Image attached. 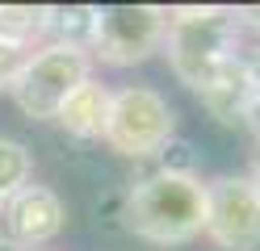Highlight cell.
I'll return each instance as SVG.
<instances>
[{
    "label": "cell",
    "instance_id": "1",
    "mask_svg": "<svg viewBox=\"0 0 260 251\" xmlns=\"http://www.w3.org/2000/svg\"><path fill=\"white\" fill-rule=\"evenodd\" d=\"M122 226L155 247H185L206 230V184L189 176H143L122 193Z\"/></svg>",
    "mask_w": 260,
    "mask_h": 251
},
{
    "label": "cell",
    "instance_id": "2",
    "mask_svg": "<svg viewBox=\"0 0 260 251\" xmlns=\"http://www.w3.org/2000/svg\"><path fill=\"white\" fill-rule=\"evenodd\" d=\"M88 80H92V55L84 46L46 42L42 50L25 55L21 71L9 84V96L25 122H55L68 96Z\"/></svg>",
    "mask_w": 260,
    "mask_h": 251
},
{
    "label": "cell",
    "instance_id": "3",
    "mask_svg": "<svg viewBox=\"0 0 260 251\" xmlns=\"http://www.w3.org/2000/svg\"><path fill=\"white\" fill-rule=\"evenodd\" d=\"M176 109L172 100L151 84H126L109 96V122H105V147L122 159H155L159 147L176 138Z\"/></svg>",
    "mask_w": 260,
    "mask_h": 251
},
{
    "label": "cell",
    "instance_id": "4",
    "mask_svg": "<svg viewBox=\"0 0 260 251\" xmlns=\"http://www.w3.org/2000/svg\"><path fill=\"white\" fill-rule=\"evenodd\" d=\"M168 38V17L164 9L151 5H101L96 9V25H92V42L88 50H96L105 63L126 67L155 55Z\"/></svg>",
    "mask_w": 260,
    "mask_h": 251
},
{
    "label": "cell",
    "instance_id": "5",
    "mask_svg": "<svg viewBox=\"0 0 260 251\" xmlns=\"http://www.w3.org/2000/svg\"><path fill=\"white\" fill-rule=\"evenodd\" d=\"M235 29L239 21L226 13H202V17H168V38L164 50L189 88H198L206 71H214L222 59H235Z\"/></svg>",
    "mask_w": 260,
    "mask_h": 251
},
{
    "label": "cell",
    "instance_id": "6",
    "mask_svg": "<svg viewBox=\"0 0 260 251\" xmlns=\"http://www.w3.org/2000/svg\"><path fill=\"white\" fill-rule=\"evenodd\" d=\"M206 239L218 251H260V193L248 176L206 184Z\"/></svg>",
    "mask_w": 260,
    "mask_h": 251
},
{
    "label": "cell",
    "instance_id": "7",
    "mask_svg": "<svg viewBox=\"0 0 260 251\" xmlns=\"http://www.w3.org/2000/svg\"><path fill=\"white\" fill-rule=\"evenodd\" d=\"M68 230V205L51 184H25L0 205V239L17 247H46Z\"/></svg>",
    "mask_w": 260,
    "mask_h": 251
},
{
    "label": "cell",
    "instance_id": "8",
    "mask_svg": "<svg viewBox=\"0 0 260 251\" xmlns=\"http://www.w3.org/2000/svg\"><path fill=\"white\" fill-rule=\"evenodd\" d=\"M109 88L105 84H80V88L68 96V105L59 109L55 122L63 126V134H72L76 142H101L105 138V122H109Z\"/></svg>",
    "mask_w": 260,
    "mask_h": 251
},
{
    "label": "cell",
    "instance_id": "9",
    "mask_svg": "<svg viewBox=\"0 0 260 251\" xmlns=\"http://www.w3.org/2000/svg\"><path fill=\"white\" fill-rule=\"evenodd\" d=\"M92 25H96V9H88V5L46 9V29H55V42H63V46H84L88 50Z\"/></svg>",
    "mask_w": 260,
    "mask_h": 251
},
{
    "label": "cell",
    "instance_id": "10",
    "mask_svg": "<svg viewBox=\"0 0 260 251\" xmlns=\"http://www.w3.org/2000/svg\"><path fill=\"white\" fill-rule=\"evenodd\" d=\"M34 176V155H29V147H21L17 138H0V205L29 184Z\"/></svg>",
    "mask_w": 260,
    "mask_h": 251
},
{
    "label": "cell",
    "instance_id": "11",
    "mask_svg": "<svg viewBox=\"0 0 260 251\" xmlns=\"http://www.w3.org/2000/svg\"><path fill=\"white\" fill-rule=\"evenodd\" d=\"M159 172L164 176H189V180H198V167H202V155H198V147H193L185 134H176V138H168L164 147H159Z\"/></svg>",
    "mask_w": 260,
    "mask_h": 251
},
{
    "label": "cell",
    "instance_id": "12",
    "mask_svg": "<svg viewBox=\"0 0 260 251\" xmlns=\"http://www.w3.org/2000/svg\"><path fill=\"white\" fill-rule=\"evenodd\" d=\"M21 63H25V46L13 42V38H0V88L13 84V76L21 71Z\"/></svg>",
    "mask_w": 260,
    "mask_h": 251
},
{
    "label": "cell",
    "instance_id": "13",
    "mask_svg": "<svg viewBox=\"0 0 260 251\" xmlns=\"http://www.w3.org/2000/svg\"><path fill=\"white\" fill-rule=\"evenodd\" d=\"M239 59V67H243V80H248V88L252 92H260V38L243 50V55H235Z\"/></svg>",
    "mask_w": 260,
    "mask_h": 251
},
{
    "label": "cell",
    "instance_id": "14",
    "mask_svg": "<svg viewBox=\"0 0 260 251\" xmlns=\"http://www.w3.org/2000/svg\"><path fill=\"white\" fill-rule=\"evenodd\" d=\"M243 126H248V134H252V142L260 147V92H252L248 96V105H243Z\"/></svg>",
    "mask_w": 260,
    "mask_h": 251
},
{
    "label": "cell",
    "instance_id": "15",
    "mask_svg": "<svg viewBox=\"0 0 260 251\" xmlns=\"http://www.w3.org/2000/svg\"><path fill=\"white\" fill-rule=\"evenodd\" d=\"M243 176H248V180L256 184V193H260V151L252 155V163H248V172H243Z\"/></svg>",
    "mask_w": 260,
    "mask_h": 251
},
{
    "label": "cell",
    "instance_id": "16",
    "mask_svg": "<svg viewBox=\"0 0 260 251\" xmlns=\"http://www.w3.org/2000/svg\"><path fill=\"white\" fill-rule=\"evenodd\" d=\"M0 251H13V247H9V243H5V239H0Z\"/></svg>",
    "mask_w": 260,
    "mask_h": 251
},
{
    "label": "cell",
    "instance_id": "17",
    "mask_svg": "<svg viewBox=\"0 0 260 251\" xmlns=\"http://www.w3.org/2000/svg\"><path fill=\"white\" fill-rule=\"evenodd\" d=\"M256 13H260V9H256ZM256 21H260V17H256Z\"/></svg>",
    "mask_w": 260,
    "mask_h": 251
}]
</instances>
